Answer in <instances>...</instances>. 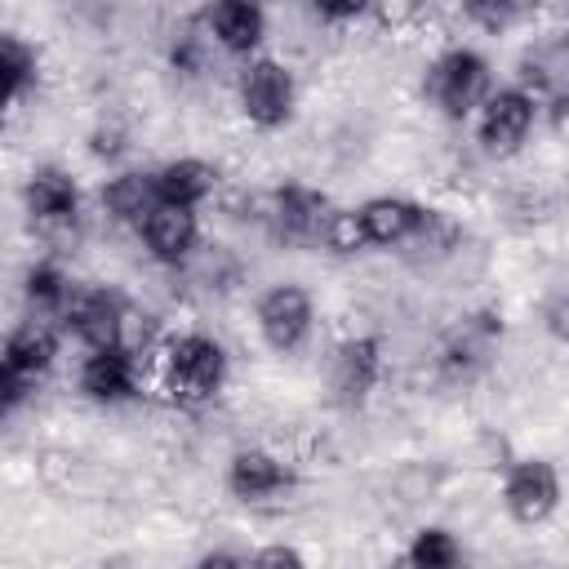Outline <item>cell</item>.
<instances>
[{
  "mask_svg": "<svg viewBox=\"0 0 569 569\" xmlns=\"http://www.w3.org/2000/svg\"><path fill=\"white\" fill-rule=\"evenodd\" d=\"M427 93L431 102L449 116V120H462L471 116L493 89H489V62L476 53V49H449L445 58L431 62L427 71Z\"/></svg>",
  "mask_w": 569,
  "mask_h": 569,
  "instance_id": "6da1fadb",
  "label": "cell"
},
{
  "mask_svg": "<svg viewBox=\"0 0 569 569\" xmlns=\"http://www.w3.org/2000/svg\"><path fill=\"white\" fill-rule=\"evenodd\" d=\"M227 378V356L204 333H182L164 351V382L182 400H209Z\"/></svg>",
  "mask_w": 569,
  "mask_h": 569,
  "instance_id": "7a4b0ae2",
  "label": "cell"
},
{
  "mask_svg": "<svg viewBox=\"0 0 569 569\" xmlns=\"http://www.w3.org/2000/svg\"><path fill=\"white\" fill-rule=\"evenodd\" d=\"M240 107L258 129H280L293 116V76L276 58H253L240 76Z\"/></svg>",
  "mask_w": 569,
  "mask_h": 569,
  "instance_id": "3957f363",
  "label": "cell"
},
{
  "mask_svg": "<svg viewBox=\"0 0 569 569\" xmlns=\"http://www.w3.org/2000/svg\"><path fill=\"white\" fill-rule=\"evenodd\" d=\"M480 147L489 156H511L533 129V98L525 89H493L480 102Z\"/></svg>",
  "mask_w": 569,
  "mask_h": 569,
  "instance_id": "277c9868",
  "label": "cell"
},
{
  "mask_svg": "<svg viewBox=\"0 0 569 569\" xmlns=\"http://www.w3.org/2000/svg\"><path fill=\"white\" fill-rule=\"evenodd\" d=\"M502 502L511 511V520L520 525H542L556 502H560V476L551 462L542 458H525L507 471V485H502Z\"/></svg>",
  "mask_w": 569,
  "mask_h": 569,
  "instance_id": "5b68a950",
  "label": "cell"
},
{
  "mask_svg": "<svg viewBox=\"0 0 569 569\" xmlns=\"http://www.w3.org/2000/svg\"><path fill=\"white\" fill-rule=\"evenodd\" d=\"M58 356V333L44 325V320H27L9 333L4 342V400L13 405L22 396V382L44 373Z\"/></svg>",
  "mask_w": 569,
  "mask_h": 569,
  "instance_id": "8992f818",
  "label": "cell"
},
{
  "mask_svg": "<svg viewBox=\"0 0 569 569\" xmlns=\"http://www.w3.org/2000/svg\"><path fill=\"white\" fill-rule=\"evenodd\" d=\"M258 329L276 351H293L311 329V298L298 284H276L258 298Z\"/></svg>",
  "mask_w": 569,
  "mask_h": 569,
  "instance_id": "52a82bcc",
  "label": "cell"
},
{
  "mask_svg": "<svg viewBox=\"0 0 569 569\" xmlns=\"http://www.w3.org/2000/svg\"><path fill=\"white\" fill-rule=\"evenodd\" d=\"M142 240L151 249L156 262H182L196 240H200V222H196V209L191 204H173V200H160L147 218H142Z\"/></svg>",
  "mask_w": 569,
  "mask_h": 569,
  "instance_id": "ba28073f",
  "label": "cell"
},
{
  "mask_svg": "<svg viewBox=\"0 0 569 569\" xmlns=\"http://www.w3.org/2000/svg\"><path fill=\"white\" fill-rule=\"evenodd\" d=\"M360 222H365L369 244H400V240H413L418 231H427L431 209H422L405 196H373L360 204Z\"/></svg>",
  "mask_w": 569,
  "mask_h": 569,
  "instance_id": "9c48e42d",
  "label": "cell"
},
{
  "mask_svg": "<svg viewBox=\"0 0 569 569\" xmlns=\"http://www.w3.org/2000/svg\"><path fill=\"white\" fill-rule=\"evenodd\" d=\"M80 387L93 400H124L138 387V365L129 347H98L84 369H80Z\"/></svg>",
  "mask_w": 569,
  "mask_h": 569,
  "instance_id": "30bf717a",
  "label": "cell"
},
{
  "mask_svg": "<svg viewBox=\"0 0 569 569\" xmlns=\"http://www.w3.org/2000/svg\"><path fill=\"white\" fill-rule=\"evenodd\" d=\"M213 36L222 49L231 53H249L258 49L262 31H267V4L262 0H213Z\"/></svg>",
  "mask_w": 569,
  "mask_h": 569,
  "instance_id": "8fae6325",
  "label": "cell"
},
{
  "mask_svg": "<svg viewBox=\"0 0 569 569\" xmlns=\"http://www.w3.org/2000/svg\"><path fill=\"white\" fill-rule=\"evenodd\" d=\"M124 320H129L124 307L116 298H107V293H89V298H80L71 307V325L89 342V351H98V347H129L124 342Z\"/></svg>",
  "mask_w": 569,
  "mask_h": 569,
  "instance_id": "7c38bea8",
  "label": "cell"
},
{
  "mask_svg": "<svg viewBox=\"0 0 569 569\" xmlns=\"http://www.w3.org/2000/svg\"><path fill=\"white\" fill-rule=\"evenodd\" d=\"M227 485H231L236 498H267V493L289 485V471L267 449H240L227 467Z\"/></svg>",
  "mask_w": 569,
  "mask_h": 569,
  "instance_id": "4fadbf2b",
  "label": "cell"
},
{
  "mask_svg": "<svg viewBox=\"0 0 569 569\" xmlns=\"http://www.w3.org/2000/svg\"><path fill=\"white\" fill-rule=\"evenodd\" d=\"M378 351H382L378 338H351V342L338 347V356H333V382H338V391L347 400H365L369 387L378 382V365H382Z\"/></svg>",
  "mask_w": 569,
  "mask_h": 569,
  "instance_id": "5bb4252c",
  "label": "cell"
},
{
  "mask_svg": "<svg viewBox=\"0 0 569 569\" xmlns=\"http://www.w3.org/2000/svg\"><path fill=\"white\" fill-rule=\"evenodd\" d=\"M156 187H160V200H173V204H200L213 187H218V169L204 164V160H169L164 169H156Z\"/></svg>",
  "mask_w": 569,
  "mask_h": 569,
  "instance_id": "9a60e30c",
  "label": "cell"
},
{
  "mask_svg": "<svg viewBox=\"0 0 569 569\" xmlns=\"http://www.w3.org/2000/svg\"><path fill=\"white\" fill-rule=\"evenodd\" d=\"M102 200H107L111 218H120V222H138V227H142V218L160 204L156 173H120V178L107 182Z\"/></svg>",
  "mask_w": 569,
  "mask_h": 569,
  "instance_id": "2e32d148",
  "label": "cell"
},
{
  "mask_svg": "<svg viewBox=\"0 0 569 569\" xmlns=\"http://www.w3.org/2000/svg\"><path fill=\"white\" fill-rule=\"evenodd\" d=\"M276 218H280V227L289 236H320V227L329 218V200L320 191H311V187L289 182V187L276 191Z\"/></svg>",
  "mask_w": 569,
  "mask_h": 569,
  "instance_id": "e0dca14e",
  "label": "cell"
},
{
  "mask_svg": "<svg viewBox=\"0 0 569 569\" xmlns=\"http://www.w3.org/2000/svg\"><path fill=\"white\" fill-rule=\"evenodd\" d=\"M27 209L44 222L71 218L76 213V182L62 169H36L27 182Z\"/></svg>",
  "mask_w": 569,
  "mask_h": 569,
  "instance_id": "ac0fdd59",
  "label": "cell"
},
{
  "mask_svg": "<svg viewBox=\"0 0 569 569\" xmlns=\"http://www.w3.org/2000/svg\"><path fill=\"white\" fill-rule=\"evenodd\" d=\"M458 542H453V533L449 529H418L413 533V542H409V565H418V569H449V565H458Z\"/></svg>",
  "mask_w": 569,
  "mask_h": 569,
  "instance_id": "d6986e66",
  "label": "cell"
},
{
  "mask_svg": "<svg viewBox=\"0 0 569 569\" xmlns=\"http://www.w3.org/2000/svg\"><path fill=\"white\" fill-rule=\"evenodd\" d=\"M320 240L333 249V253H356L369 244L365 236V222H360V209H329L325 227H320Z\"/></svg>",
  "mask_w": 569,
  "mask_h": 569,
  "instance_id": "ffe728a7",
  "label": "cell"
},
{
  "mask_svg": "<svg viewBox=\"0 0 569 569\" xmlns=\"http://www.w3.org/2000/svg\"><path fill=\"white\" fill-rule=\"evenodd\" d=\"M0 71H4V93L18 98L27 89V80L36 76V53L18 36H4L0 40Z\"/></svg>",
  "mask_w": 569,
  "mask_h": 569,
  "instance_id": "44dd1931",
  "label": "cell"
},
{
  "mask_svg": "<svg viewBox=\"0 0 569 569\" xmlns=\"http://www.w3.org/2000/svg\"><path fill=\"white\" fill-rule=\"evenodd\" d=\"M27 298H31L36 307H62V302H67V276H62L58 267H49V262L31 267V271H27Z\"/></svg>",
  "mask_w": 569,
  "mask_h": 569,
  "instance_id": "7402d4cb",
  "label": "cell"
},
{
  "mask_svg": "<svg viewBox=\"0 0 569 569\" xmlns=\"http://www.w3.org/2000/svg\"><path fill=\"white\" fill-rule=\"evenodd\" d=\"M311 4H316L320 18H329V22H347V18L365 13L373 0H311Z\"/></svg>",
  "mask_w": 569,
  "mask_h": 569,
  "instance_id": "603a6c76",
  "label": "cell"
},
{
  "mask_svg": "<svg viewBox=\"0 0 569 569\" xmlns=\"http://www.w3.org/2000/svg\"><path fill=\"white\" fill-rule=\"evenodd\" d=\"M551 129H556L560 142H569V89H560L551 98Z\"/></svg>",
  "mask_w": 569,
  "mask_h": 569,
  "instance_id": "cb8c5ba5",
  "label": "cell"
},
{
  "mask_svg": "<svg viewBox=\"0 0 569 569\" xmlns=\"http://www.w3.org/2000/svg\"><path fill=\"white\" fill-rule=\"evenodd\" d=\"M253 565H289V569H298L302 565V556L293 551V547H267V551H258V556H249Z\"/></svg>",
  "mask_w": 569,
  "mask_h": 569,
  "instance_id": "d4e9b609",
  "label": "cell"
},
{
  "mask_svg": "<svg viewBox=\"0 0 569 569\" xmlns=\"http://www.w3.org/2000/svg\"><path fill=\"white\" fill-rule=\"evenodd\" d=\"M378 9H382V22H405L413 9H418V0H378Z\"/></svg>",
  "mask_w": 569,
  "mask_h": 569,
  "instance_id": "484cf974",
  "label": "cell"
},
{
  "mask_svg": "<svg viewBox=\"0 0 569 569\" xmlns=\"http://www.w3.org/2000/svg\"><path fill=\"white\" fill-rule=\"evenodd\" d=\"M467 4H471V13L485 18V22H498V18L511 9V0H467Z\"/></svg>",
  "mask_w": 569,
  "mask_h": 569,
  "instance_id": "4316f807",
  "label": "cell"
}]
</instances>
